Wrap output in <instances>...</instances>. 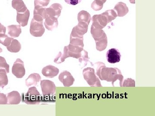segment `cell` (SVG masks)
I'll use <instances>...</instances> for the list:
<instances>
[{"label":"cell","mask_w":155,"mask_h":116,"mask_svg":"<svg viewBox=\"0 0 155 116\" xmlns=\"http://www.w3.org/2000/svg\"><path fill=\"white\" fill-rule=\"evenodd\" d=\"M41 80V77L39 74L33 73L31 74L25 80V85L28 87L31 86H36L38 83Z\"/></svg>","instance_id":"18"},{"label":"cell","mask_w":155,"mask_h":116,"mask_svg":"<svg viewBox=\"0 0 155 116\" xmlns=\"http://www.w3.org/2000/svg\"><path fill=\"white\" fill-rule=\"evenodd\" d=\"M13 39L14 38L9 37L8 35H6L5 34H0V43L6 47L8 46Z\"/></svg>","instance_id":"27"},{"label":"cell","mask_w":155,"mask_h":116,"mask_svg":"<svg viewBox=\"0 0 155 116\" xmlns=\"http://www.w3.org/2000/svg\"><path fill=\"white\" fill-rule=\"evenodd\" d=\"M104 3L100 0H94L91 4L92 9L95 11H98L103 8Z\"/></svg>","instance_id":"28"},{"label":"cell","mask_w":155,"mask_h":116,"mask_svg":"<svg viewBox=\"0 0 155 116\" xmlns=\"http://www.w3.org/2000/svg\"><path fill=\"white\" fill-rule=\"evenodd\" d=\"M29 16L30 12L28 9L23 13H17V22L22 27H25L28 24Z\"/></svg>","instance_id":"16"},{"label":"cell","mask_w":155,"mask_h":116,"mask_svg":"<svg viewBox=\"0 0 155 116\" xmlns=\"http://www.w3.org/2000/svg\"><path fill=\"white\" fill-rule=\"evenodd\" d=\"M8 104V98L6 94L0 92V105Z\"/></svg>","instance_id":"34"},{"label":"cell","mask_w":155,"mask_h":116,"mask_svg":"<svg viewBox=\"0 0 155 116\" xmlns=\"http://www.w3.org/2000/svg\"><path fill=\"white\" fill-rule=\"evenodd\" d=\"M95 64L97 66L96 74L101 80L112 82L113 86H114V83L118 80L120 86H122L123 77L119 69L107 68L104 63L101 62H98Z\"/></svg>","instance_id":"1"},{"label":"cell","mask_w":155,"mask_h":116,"mask_svg":"<svg viewBox=\"0 0 155 116\" xmlns=\"http://www.w3.org/2000/svg\"><path fill=\"white\" fill-rule=\"evenodd\" d=\"M63 7L60 4L55 3L51 5L49 8H46V13L48 16H51L58 19L61 16V11Z\"/></svg>","instance_id":"14"},{"label":"cell","mask_w":155,"mask_h":116,"mask_svg":"<svg viewBox=\"0 0 155 116\" xmlns=\"http://www.w3.org/2000/svg\"><path fill=\"white\" fill-rule=\"evenodd\" d=\"M58 19L55 17L48 16L44 22L45 28L49 31H52L57 28L58 25Z\"/></svg>","instance_id":"20"},{"label":"cell","mask_w":155,"mask_h":116,"mask_svg":"<svg viewBox=\"0 0 155 116\" xmlns=\"http://www.w3.org/2000/svg\"><path fill=\"white\" fill-rule=\"evenodd\" d=\"M41 86L44 97L53 96L55 94L56 86L53 81L48 80L41 81Z\"/></svg>","instance_id":"6"},{"label":"cell","mask_w":155,"mask_h":116,"mask_svg":"<svg viewBox=\"0 0 155 116\" xmlns=\"http://www.w3.org/2000/svg\"><path fill=\"white\" fill-rule=\"evenodd\" d=\"M58 78L65 87H69L72 86L75 81V79L71 73L67 71L61 72Z\"/></svg>","instance_id":"10"},{"label":"cell","mask_w":155,"mask_h":116,"mask_svg":"<svg viewBox=\"0 0 155 116\" xmlns=\"http://www.w3.org/2000/svg\"><path fill=\"white\" fill-rule=\"evenodd\" d=\"M83 75L84 80L91 86L102 87L101 81L98 77L95 74L94 69L91 68H87L84 69Z\"/></svg>","instance_id":"4"},{"label":"cell","mask_w":155,"mask_h":116,"mask_svg":"<svg viewBox=\"0 0 155 116\" xmlns=\"http://www.w3.org/2000/svg\"><path fill=\"white\" fill-rule=\"evenodd\" d=\"M23 102L28 105H38L41 101V97L35 86L31 87L27 93L22 94Z\"/></svg>","instance_id":"3"},{"label":"cell","mask_w":155,"mask_h":116,"mask_svg":"<svg viewBox=\"0 0 155 116\" xmlns=\"http://www.w3.org/2000/svg\"><path fill=\"white\" fill-rule=\"evenodd\" d=\"M81 0H65L67 4L72 5H76L81 2Z\"/></svg>","instance_id":"35"},{"label":"cell","mask_w":155,"mask_h":116,"mask_svg":"<svg viewBox=\"0 0 155 116\" xmlns=\"http://www.w3.org/2000/svg\"><path fill=\"white\" fill-rule=\"evenodd\" d=\"M12 6L13 8L17 11V13H23L27 9L22 0H12Z\"/></svg>","instance_id":"22"},{"label":"cell","mask_w":155,"mask_h":116,"mask_svg":"<svg viewBox=\"0 0 155 116\" xmlns=\"http://www.w3.org/2000/svg\"><path fill=\"white\" fill-rule=\"evenodd\" d=\"M92 36L95 40L96 49L99 51L104 50L107 46V37L104 31L102 29L95 28L93 25L91 27Z\"/></svg>","instance_id":"2"},{"label":"cell","mask_w":155,"mask_h":116,"mask_svg":"<svg viewBox=\"0 0 155 116\" xmlns=\"http://www.w3.org/2000/svg\"><path fill=\"white\" fill-rule=\"evenodd\" d=\"M83 40V37L78 36L71 34L69 44L83 48L84 46Z\"/></svg>","instance_id":"25"},{"label":"cell","mask_w":155,"mask_h":116,"mask_svg":"<svg viewBox=\"0 0 155 116\" xmlns=\"http://www.w3.org/2000/svg\"><path fill=\"white\" fill-rule=\"evenodd\" d=\"M9 36L12 38L18 37L22 32L20 25H9L8 27Z\"/></svg>","instance_id":"21"},{"label":"cell","mask_w":155,"mask_h":116,"mask_svg":"<svg viewBox=\"0 0 155 116\" xmlns=\"http://www.w3.org/2000/svg\"><path fill=\"white\" fill-rule=\"evenodd\" d=\"M2 49L0 47V53H2Z\"/></svg>","instance_id":"39"},{"label":"cell","mask_w":155,"mask_h":116,"mask_svg":"<svg viewBox=\"0 0 155 116\" xmlns=\"http://www.w3.org/2000/svg\"><path fill=\"white\" fill-rule=\"evenodd\" d=\"M43 21H37L32 19L31 22L30 33L32 36L35 37H41L43 35L45 29L43 24Z\"/></svg>","instance_id":"7"},{"label":"cell","mask_w":155,"mask_h":116,"mask_svg":"<svg viewBox=\"0 0 155 116\" xmlns=\"http://www.w3.org/2000/svg\"><path fill=\"white\" fill-rule=\"evenodd\" d=\"M122 86L124 87H135V81L131 78H127L124 80Z\"/></svg>","instance_id":"31"},{"label":"cell","mask_w":155,"mask_h":116,"mask_svg":"<svg viewBox=\"0 0 155 116\" xmlns=\"http://www.w3.org/2000/svg\"><path fill=\"white\" fill-rule=\"evenodd\" d=\"M100 1H101V2H102L104 4L106 2V1H107V0H100Z\"/></svg>","instance_id":"38"},{"label":"cell","mask_w":155,"mask_h":116,"mask_svg":"<svg viewBox=\"0 0 155 116\" xmlns=\"http://www.w3.org/2000/svg\"><path fill=\"white\" fill-rule=\"evenodd\" d=\"M83 50V48L71 44H69L67 46L65 47L64 53L61 54L63 62H64L65 59L69 57L79 59L81 55V52Z\"/></svg>","instance_id":"5"},{"label":"cell","mask_w":155,"mask_h":116,"mask_svg":"<svg viewBox=\"0 0 155 116\" xmlns=\"http://www.w3.org/2000/svg\"><path fill=\"white\" fill-rule=\"evenodd\" d=\"M109 22L107 17L104 13L99 15H95L92 17V25L96 28L102 29Z\"/></svg>","instance_id":"9"},{"label":"cell","mask_w":155,"mask_h":116,"mask_svg":"<svg viewBox=\"0 0 155 116\" xmlns=\"http://www.w3.org/2000/svg\"><path fill=\"white\" fill-rule=\"evenodd\" d=\"M114 10L116 12L117 17H123L128 13V7L125 3L119 2L115 6Z\"/></svg>","instance_id":"19"},{"label":"cell","mask_w":155,"mask_h":116,"mask_svg":"<svg viewBox=\"0 0 155 116\" xmlns=\"http://www.w3.org/2000/svg\"><path fill=\"white\" fill-rule=\"evenodd\" d=\"M129 1L131 4H135V0H129Z\"/></svg>","instance_id":"37"},{"label":"cell","mask_w":155,"mask_h":116,"mask_svg":"<svg viewBox=\"0 0 155 116\" xmlns=\"http://www.w3.org/2000/svg\"><path fill=\"white\" fill-rule=\"evenodd\" d=\"M78 22H84L89 25L91 21V16L87 11H81L78 15Z\"/></svg>","instance_id":"23"},{"label":"cell","mask_w":155,"mask_h":116,"mask_svg":"<svg viewBox=\"0 0 155 116\" xmlns=\"http://www.w3.org/2000/svg\"><path fill=\"white\" fill-rule=\"evenodd\" d=\"M88 53L85 50H83L82 52H81L80 57L78 59L79 62L80 63H82V62H84V63H85L87 64V63L88 61Z\"/></svg>","instance_id":"32"},{"label":"cell","mask_w":155,"mask_h":116,"mask_svg":"<svg viewBox=\"0 0 155 116\" xmlns=\"http://www.w3.org/2000/svg\"><path fill=\"white\" fill-rule=\"evenodd\" d=\"M104 13L107 17L110 22L116 19L117 17L116 12L113 10H108V11L104 12Z\"/></svg>","instance_id":"29"},{"label":"cell","mask_w":155,"mask_h":116,"mask_svg":"<svg viewBox=\"0 0 155 116\" xmlns=\"http://www.w3.org/2000/svg\"><path fill=\"white\" fill-rule=\"evenodd\" d=\"M50 0H35V6H40L47 7L49 4Z\"/></svg>","instance_id":"33"},{"label":"cell","mask_w":155,"mask_h":116,"mask_svg":"<svg viewBox=\"0 0 155 116\" xmlns=\"http://www.w3.org/2000/svg\"><path fill=\"white\" fill-rule=\"evenodd\" d=\"M33 19L37 21H43L48 17L46 13V8L40 6H35Z\"/></svg>","instance_id":"12"},{"label":"cell","mask_w":155,"mask_h":116,"mask_svg":"<svg viewBox=\"0 0 155 116\" xmlns=\"http://www.w3.org/2000/svg\"><path fill=\"white\" fill-rule=\"evenodd\" d=\"M8 104L18 105L21 101V97L18 92L14 91L8 93Z\"/></svg>","instance_id":"17"},{"label":"cell","mask_w":155,"mask_h":116,"mask_svg":"<svg viewBox=\"0 0 155 116\" xmlns=\"http://www.w3.org/2000/svg\"><path fill=\"white\" fill-rule=\"evenodd\" d=\"M59 73V69L51 65L46 66L42 70V75L48 78H53L56 77Z\"/></svg>","instance_id":"15"},{"label":"cell","mask_w":155,"mask_h":116,"mask_svg":"<svg viewBox=\"0 0 155 116\" xmlns=\"http://www.w3.org/2000/svg\"><path fill=\"white\" fill-rule=\"evenodd\" d=\"M106 57L108 63L115 64L120 62L121 55L118 50L112 48L108 51L106 54Z\"/></svg>","instance_id":"11"},{"label":"cell","mask_w":155,"mask_h":116,"mask_svg":"<svg viewBox=\"0 0 155 116\" xmlns=\"http://www.w3.org/2000/svg\"><path fill=\"white\" fill-rule=\"evenodd\" d=\"M0 69H5L7 73H9L10 66L7 63L5 58L2 56H0Z\"/></svg>","instance_id":"30"},{"label":"cell","mask_w":155,"mask_h":116,"mask_svg":"<svg viewBox=\"0 0 155 116\" xmlns=\"http://www.w3.org/2000/svg\"><path fill=\"white\" fill-rule=\"evenodd\" d=\"M12 72L17 78H22L25 76V70L24 63L22 60L17 59L12 67Z\"/></svg>","instance_id":"8"},{"label":"cell","mask_w":155,"mask_h":116,"mask_svg":"<svg viewBox=\"0 0 155 116\" xmlns=\"http://www.w3.org/2000/svg\"><path fill=\"white\" fill-rule=\"evenodd\" d=\"M88 25L85 22H78V24L72 29L71 34L79 37H83L88 30Z\"/></svg>","instance_id":"13"},{"label":"cell","mask_w":155,"mask_h":116,"mask_svg":"<svg viewBox=\"0 0 155 116\" xmlns=\"http://www.w3.org/2000/svg\"><path fill=\"white\" fill-rule=\"evenodd\" d=\"M7 73L5 69H0V88H4L8 83Z\"/></svg>","instance_id":"26"},{"label":"cell","mask_w":155,"mask_h":116,"mask_svg":"<svg viewBox=\"0 0 155 116\" xmlns=\"http://www.w3.org/2000/svg\"><path fill=\"white\" fill-rule=\"evenodd\" d=\"M7 48L10 52L18 53L21 49V45L18 40L14 39Z\"/></svg>","instance_id":"24"},{"label":"cell","mask_w":155,"mask_h":116,"mask_svg":"<svg viewBox=\"0 0 155 116\" xmlns=\"http://www.w3.org/2000/svg\"><path fill=\"white\" fill-rule=\"evenodd\" d=\"M6 27L0 23V34H5L6 33Z\"/></svg>","instance_id":"36"}]
</instances>
